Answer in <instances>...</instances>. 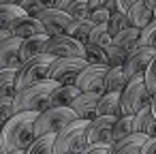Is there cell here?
Segmentation results:
<instances>
[{
	"label": "cell",
	"instance_id": "cell-1",
	"mask_svg": "<svg viewBox=\"0 0 156 154\" xmlns=\"http://www.w3.org/2000/svg\"><path fill=\"white\" fill-rule=\"evenodd\" d=\"M37 118H39V113H34V111L13 113V118L5 122L2 133H0V152L2 154L26 152L30 148V143L37 139L34 137V120Z\"/></svg>",
	"mask_w": 156,
	"mask_h": 154
},
{
	"label": "cell",
	"instance_id": "cell-2",
	"mask_svg": "<svg viewBox=\"0 0 156 154\" xmlns=\"http://www.w3.org/2000/svg\"><path fill=\"white\" fill-rule=\"evenodd\" d=\"M60 86L51 79H45L37 86H30V88H24L20 92H15L13 96V109L15 113H22V111H34V113H41L47 109V101H49V94L54 92V88Z\"/></svg>",
	"mask_w": 156,
	"mask_h": 154
},
{
	"label": "cell",
	"instance_id": "cell-3",
	"mask_svg": "<svg viewBox=\"0 0 156 154\" xmlns=\"http://www.w3.org/2000/svg\"><path fill=\"white\" fill-rule=\"evenodd\" d=\"M88 120H75L64 126L54 141V154H79L88 148Z\"/></svg>",
	"mask_w": 156,
	"mask_h": 154
},
{
	"label": "cell",
	"instance_id": "cell-4",
	"mask_svg": "<svg viewBox=\"0 0 156 154\" xmlns=\"http://www.w3.org/2000/svg\"><path fill=\"white\" fill-rule=\"evenodd\" d=\"M56 58L49 54H41L37 58H30L28 62H24L17 71H15V90H24L30 86H37L41 81H45L49 77V66Z\"/></svg>",
	"mask_w": 156,
	"mask_h": 154
},
{
	"label": "cell",
	"instance_id": "cell-5",
	"mask_svg": "<svg viewBox=\"0 0 156 154\" xmlns=\"http://www.w3.org/2000/svg\"><path fill=\"white\" fill-rule=\"evenodd\" d=\"M120 103H122V116H135L143 107H150L152 103V92L145 86V77H133L128 79L126 88L120 92Z\"/></svg>",
	"mask_w": 156,
	"mask_h": 154
},
{
	"label": "cell",
	"instance_id": "cell-6",
	"mask_svg": "<svg viewBox=\"0 0 156 154\" xmlns=\"http://www.w3.org/2000/svg\"><path fill=\"white\" fill-rule=\"evenodd\" d=\"M77 116L71 107H49L39 113L34 120V137H45V135H58L64 126L75 122Z\"/></svg>",
	"mask_w": 156,
	"mask_h": 154
},
{
	"label": "cell",
	"instance_id": "cell-7",
	"mask_svg": "<svg viewBox=\"0 0 156 154\" xmlns=\"http://www.w3.org/2000/svg\"><path fill=\"white\" fill-rule=\"evenodd\" d=\"M86 66H88V62L83 58H56L49 66L47 79H51L60 86H73Z\"/></svg>",
	"mask_w": 156,
	"mask_h": 154
},
{
	"label": "cell",
	"instance_id": "cell-8",
	"mask_svg": "<svg viewBox=\"0 0 156 154\" xmlns=\"http://www.w3.org/2000/svg\"><path fill=\"white\" fill-rule=\"evenodd\" d=\"M45 54L54 56V58H83L86 60V45H81L79 41L62 34V37H51L47 41Z\"/></svg>",
	"mask_w": 156,
	"mask_h": 154
},
{
	"label": "cell",
	"instance_id": "cell-9",
	"mask_svg": "<svg viewBox=\"0 0 156 154\" xmlns=\"http://www.w3.org/2000/svg\"><path fill=\"white\" fill-rule=\"evenodd\" d=\"M107 69H109V66H105V64H88V66L79 73L75 86H77L81 92L105 94V75H107Z\"/></svg>",
	"mask_w": 156,
	"mask_h": 154
},
{
	"label": "cell",
	"instance_id": "cell-10",
	"mask_svg": "<svg viewBox=\"0 0 156 154\" xmlns=\"http://www.w3.org/2000/svg\"><path fill=\"white\" fill-rule=\"evenodd\" d=\"M154 58H156V49H152V47H143V45L135 47V49L128 54V58H126V62H124V66H122L126 79H133V77L145 75V71L150 69V64H152Z\"/></svg>",
	"mask_w": 156,
	"mask_h": 154
},
{
	"label": "cell",
	"instance_id": "cell-11",
	"mask_svg": "<svg viewBox=\"0 0 156 154\" xmlns=\"http://www.w3.org/2000/svg\"><path fill=\"white\" fill-rule=\"evenodd\" d=\"M37 20L43 24L45 32L49 34V39H51V37H62V34H66L69 26L73 24V17H71L69 13L56 9V7H54V9H43Z\"/></svg>",
	"mask_w": 156,
	"mask_h": 154
},
{
	"label": "cell",
	"instance_id": "cell-12",
	"mask_svg": "<svg viewBox=\"0 0 156 154\" xmlns=\"http://www.w3.org/2000/svg\"><path fill=\"white\" fill-rule=\"evenodd\" d=\"M118 118L98 116L88 126V145H111L113 143V124Z\"/></svg>",
	"mask_w": 156,
	"mask_h": 154
},
{
	"label": "cell",
	"instance_id": "cell-13",
	"mask_svg": "<svg viewBox=\"0 0 156 154\" xmlns=\"http://www.w3.org/2000/svg\"><path fill=\"white\" fill-rule=\"evenodd\" d=\"M22 64V39L11 37L0 45V71H17Z\"/></svg>",
	"mask_w": 156,
	"mask_h": 154
},
{
	"label": "cell",
	"instance_id": "cell-14",
	"mask_svg": "<svg viewBox=\"0 0 156 154\" xmlns=\"http://www.w3.org/2000/svg\"><path fill=\"white\" fill-rule=\"evenodd\" d=\"M101 96H103V94L81 92V94L73 101V105H71V109H73L75 116H77V120H88V122H92V120L96 118V109H98Z\"/></svg>",
	"mask_w": 156,
	"mask_h": 154
},
{
	"label": "cell",
	"instance_id": "cell-15",
	"mask_svg": "<svg viewBox=\"0 0 156 154\" xmlns=\"http://www.w3.org/2000/svg\"><path fill=\"white\" fill-rule=\"evenodd\" d=\"M9 32H11V37H15V39H30V37H37V34H47L45 32V28H43V24L37 20V17H28V15H24V17H20L11 28H9ZM49 37V34H47Z\"/></svg>",
	"mask_w": 156,
	"mask_h": 154
},
{
	"label": "cell",
	"instance_id": "cell-16",
	"mask_svg": "<svg viewBox=\"0 0 156 154\" xmlns=\"http://www.w3.org/2000/svg\"><path fill=\"white\" fill-rule=\"evenodd\" d=\"M81 94V90L73 84V86H56L54 92L49 94V101H47V109L49 107H71L73 101Z\"/></svg>",
	"mask_w": 156,
	"mask_h": 154
},
{
	"label": "cell",
	"instance_id": "cell-17",
	"mask_svg": "<svg viewBox=\"0 0 156 154\" xmlns=\"http://www.w3.org/2000/svg\"><path fill=\"white\" fill-rule=\"evenodd\" d=\"M145 141H147L145 135L133 133L130 137H124V139H120V141H113L109 154H141V148H143Z\"/></svg>",
	"mask_w": 156,
	"mask_h": 154
},
{
	"label": "cell",
	"instance_id": "cell-18",
	"mask_svg": "<svg viewBox=\"0 0 156 154\" xmlns=\"http://www.w3.org/2000/svg\"><path fill=\"white\" fill-rule=\"evenodd\" d=\"M126 17H128V24L133 26V28H137V30H143L152 20H154V11L152 9H147L141 0H137V2L126 11Z\"/></svg>",
	"mask_w": 156,
	"mask_h": 154
},
{
	"label": "cell",
	"instance_id": "cell-19",
	"mask_svg": "<svg viewBox=\"0 0 156 154\" xmlns=\"http://www.w3.org/2000/svg\"><path fill=\"white\" fill-rule=\"evenodd\" d=\"M47 41H49L47 34H37V37L24 39L22 41V62H28L30 58H37L41 54H45Z\"/></svg>",
	"mask_w": 156,
	"mask_h": 154
},
{
	"label": "cell",
	"instance_id": "cell-20",
	"mask_svg": "<svg viewBox=\"0 0 156 154\" xmlns=\"http://www.w3.org/2000/svg\"><path fill=\"white\" fill-rule=\"evenodd\" d=\"M98 116H111V118H122V103H120V92H105L98 101L96 118Z\"/></svg>",
	"mask_w": 156,
	"mask_h": 154
},
{
	"label": "cell",
	"instance_id": "cell-21",
	"mask_svg": "<svg viewBox=\"0 0 156 154\" xmlns=\"http://www.w3.org/2000/svg\"><path fill=\"white\" fill-rule=\"evenodd\" d=\"M135 133L156 137V118L152 113V107H143L139 113H135Z\"/></svg>",
	"mask_w": 156,
	"mask_h": 154
},
{
	"label": "cell",
	"instance_id": "cell-22",
	"mask_svg": "<svg viewBox=\"0 0 156 154\" xmlns=\"http://www.w3.org/2000/svg\"><path fill=\"white\" fill-rule=\"evenodd\" d=\"M56 9L69 13L73 20H88L90 15V0H60Z\"/></svg>",
	"mask_w": 156,
	"mask_h": 154
},
{
	"label": "cell",
	"instance_id": "cell-23",
	"mask_svg": "<svg viewBox=\"0 0 156 154\" xmlns=\"http://www.w3.org/2000/svg\"><path fill=\"white\" fill-rule=\"evenodd\" d=\"M94 24L90 20H73V24L69 26L66 30V37L79 41L81 45H88V39H90V32H92Z\"/></svg>",
	"mask_w": 156,
	"mask_h": 154
},
{
	"label": "cell",
	"instance_id": "cell-24",
	"mask_svg": "<svg viewBox=\"0 0 156 154\" xmlns=\"http://www.w3.org/2000/svg\"><path fill=\"white\" fill-rule=\"evenodd\" d=\"M139 37H141V30H137V28H126V30H122L118 37H113V45H118V47H122L124 52H133L135 47H139Z\"/></svg>",
	"mask_w": 156,
	"mask_h": 154
},
{
	"label": "cell",
	"instance_id": "cell-25",
	"mask_svg": "<svg viewBox=\"0 0 156 154\" xmlns=\"http://www.w3.org/2000/svg\"><path fill=\"white\" fill-rule=\"evenodd\" d=\"M24 9L20 5H0V28L2 30H9L20 17H24Z\"/></svg>",
	"mask_w": 156,
	"mask_h": 154
},
{
	"label": "cell",
	"instance_id": "cell-26",
	"mask_svg": "<svg viewBox=\"0 0 156 154\" xmlns=\"http://www.w3.org/2000/svg\"><path fill=\"white\" fill-rule=\"evenodd\" d=\"M128 79L124 75V69H107V75H105V92H122L126 88Z\"/></svg>",
	"mask_w": 156,
	"mask_h": 154
},
{
	"label": "cell",
	"instance_id": "cell-27",
	"mask_svg": "<svg viewBox=\"0 0 156 154\" xmlns=\"http://www.w3.org/2000/svg\"><path fill=\"white\" fill-rule=\"evenodd\" d=\"M135 133V116H122L113 124V141H120L124 137H130Z\"/></svg>",
	"mask_w": 156,
	"mask_h": 154
},
{
	"label": "cell",
	"instance_id": "cell-28",
	"mask_svg": "<svg viewBox=\"0 0 156 154\" xmlns=\"http://www.w3.org/2000/svg\"><path fill=\"white\" fill-rule=\"evenodd\" d=\"M54 141H56V135L37 137L24 154H54Z\"/></svg>",
	"mask_w": 156,
	"mask_h": 154
},
{
	"label": "cell",
	"instance_id": "cell-29",
	"mask_svg": "<svg viewBox=\"0 0 156 154\" xmlns=\"http://www.w3.org/2000/svg\"><path fill=\"white\" fill-rule=\"evenodd\" d=\"M111 41H113V37L109 34L107 24L94 26V28H92V32H90V39H88V43H90V45H96V47H109V45H111Z\"/></svg>",
	"mask_w": 156,
	"mask_h": 154
},
{
	"label": "cell",
	"instance_id": "cell-30",
	"mask_svg": "<svg viewBox=\"0 0 156 154\" xmlns=\"http://www.w3.org/2000/svg\"><path fill=\"white\" fill-rule=\"evenodd\" d=\"M105 54H107V66H111V69H122L130 52H124L122 47H118V45L111 43L109 47H105Z\"/></svg>",
	"mask_w": 156,
	"mask_h": 154
},
{
	"label": "cell",
	"instance_id": "cell-31",
	"mask_svg": "<svg viewBox=\"0 0 156 154\" xmlns=\"http://www.w3.org/2000/svg\"><path fill=\"white\" fill-rule=\"evenodd\" d=\"M15 71H0V98L15 96Z\"/></svg>",
	"mask_w": 156,
	"mask_h": 154
},
{
	"label": "cell",
	"instance_id": "cell-32",
	"mask_svg": "<svg viewBox=\"0 0 156 154\" xmlns=\"http://www.w3.org/2000/svg\"><path fill=\"white\" fill-rule=\"evenodd\" d=\"M107 28H109V34H111V37H118V34H120L122 30L130 28V24H128V17H126V13L113 11V13H111V17H109V22H107Z\"/></svg>",
	"mask_w": 156,
	"mask_h": 154
},
{
	"label": "cell",
	"instance_id": "cell-33",
	"mask_svg": "<svg viewBox=\"0 0 156 154\" xmlns=\"http://www.w3.org/2000/svg\"><path fill=\"white\" fill-rule=\"evenodd\" d=\"M86 62L88 64H105L107 66V54L105 47H96V45H86Z\"/></svg>",
	"mask_w": 156,
	"mask_h": 154
},
{
	"label": "cell",
	"instance_id": "cell-34",
	"mask_svg": "<svg viewBox=\"0 0 156 154\" xmlns=\"http://www.w3.org/2000/svg\"><path fill=\"white\" fill-rule=\"evenodd\" d=\"M139 45L143 47H152L156 49V20H152L143 30H141V37H139Z\"/></svg>",
	"mask_w": 156,
	"mask_h": 154
},
{
	"label": "cell",
	"instance_id": "cell-35",
	"mask_svg": "<svg viewBox=\"0 0 156 154\" xmlns=\"http://www.w3.org/2000/svg\"><path fill=\"white\" fill-rule=\"evenodd\" d=\"M13 113H15V109H13V96H9V98H0V122H7V120H11L13 118Z\"/></svg>",
	"mask_w": 156,
	"mask_h": 154
},
{
	"label": "cell",
	"instance_id": "cell-36",
	"mask_svg": "<svg viewBox=\"0 0 156 154\" xmlns=\"http://www.w3.org/2000/svg\"><path fill=\"white\" fill-rule=\"evenodd\" d=\"M20 7L24 9V13H26L28 17H39V13L43 11V7L37 2V0H22Z\"/></svg>",
	"mask_w": 156,
	"mask_h": 154
},
{
	"label": "cell",
	"instance_id": "cell-37",
	"mask_svg": "<svg viewBox=\"0 0 156 154\" xmlns=\"http://www.w3.org/2000/svg\"><path fill=\"white\" fill-rule=\"evenodd\" d=\"M111 17V11H105V9H98V11H90L88 20L94 24V26H101V24H107Z\"/></svg>",
	"mask_w": 156,
	"mask_h": 154
},
{
	"label": "cell",
	"instance_id": "cell-38",
	"mask_svg": "<svg viewBox=\"0 0 156 154\" xmlns=\"http://www.w3.org/2000/svg\"><path fill=\"white\" fill-rule=\"evenodd\" d=\"M143 77H145V86H147V90L154 94V92H156V58L152 60V64H150V69L145 71Z\"/></svg>",
	"mask_w": 156,
	"mask_h": 154
},
{
	"label": "cell",
	"instance_id": "cell-39",
	"mask_svg": "<svg viewBox=\"0 0 156 154\" xmlns=\"http://www.w3.org/2000/svg\"><path fill=\"white\" fill-rule=\"evenodd\" d=\"M98 9H105V11H118L115 9V0H90V11H98Z\"/></svg>",
	"mask_w": 156,
	"mask_h": 154
},
{
	"label": "cell",
	"instance_id": "cell-40",
	"mask_svg": "<svg viewBox=\"0 0 156 154\" xmlns=\"http://www.w3.org/2000/svg\"><path fill=\"white\" fill-rule=\"evenodd\" d=\"M109 152H111V145H88L79 154H109Z\"/></svg>",
	"mask_w": 156,
	"mask_h": 154
},
{
	"label": "cell",
	"instance_id": "cell-41",
	"mask_svg": "<svg viewBox=\"0 0 156 154\" xmlns=\"http://www.w3.org/2000/svg\"><path fill=\"white\" fill-rule=\"evenodd\" d=\"M141 154H156V137H147V141L141 148Z\"/></svg>",
	"mask_w": 156,
	"mask_h": 154
},
{
	"label": "cell",
	"instance_id": "cell-42",
	"mask_svg": "<svg viewBox=\"0 0 156 154\" xmlns=\"http://www.w3.org/2000/svg\"><path fill=\"white\" fill-rule=\"evenodd\" d=\"M135 2H137V0H115V9H118L120 13H126Z\"/></svg>",
	"mask_w": 156,
	"mask_h": 154
},
{
	"label": "cell",
	"instance_id": "cell-43",
	"mask_svg": "<svg viewBox=\"0 0 156 154\" xmlns=\"http://www.w3.org/2000/svg\"><path fill=\"white\" fill-rule=\"evenodd\" d=\"M37 2H39L43 9H54V7L60 2V0H37Z\"/></svg>",
	"mask_w": 156,
	"mask_h": 154
},
{
	"label": "cell",
	"instance_id": "cell-44",
	"mask_svg": "<svg viewBox=\"0 0 156 154\" xmlns=\"http://www.w3.org/2000/svg\"><path fill=\"white\" fill-rule=\"evenodd\" d=\"M11 39V32L9 30H2V28H0V45H2L5 41H9Z\"/></svg>",
	"mask_w": 156,
	"mask_h": 154
},
{
	"label": "cell",
	"instance_id": "cell-45",
	"mask_svg": "<svg viewBox=\"0 0 156 154\" xmlns=\"http://www.w3.org/2000/svg\"><path fill=\"white\" fill-rule=\"evenodd\" d=\"M141 2H143V5H145L147 9H152V11L156 9V0H141Z\"/></svg>",
	"mask_w": 156,
	"mask_h": 154
},
{
	"label": "cell",
	"instance_id": "cell-46",
	"mask_svg": "<svg viewBox=\"0 0 156 154\" xmlns=\"http://www.w3.org/2000/svg\"><path fill=\"white\" fill-rule=\"evenodd\" d=\"M150 107H152V113H154V118H156V92L152 94V103H150Z\"/></svg>",
	"mask_w": 156,
	"mask_h": 154
},
{
	"label": "cell",
	"instance_id": "cell-47",
	"mask_svg": "<svg viewBox=\"0 0 156 154\" xmlns=\"http://www.w3.org/2000/svg\"><path fill=\"white\" fill-rule=\"evenodd\" d=\"M2 2H5V5H20L22 0H0V5H2Z\"/></svg>",
	"mask_w": 156,
	"mask_h": 154
},
{
	"label": "cell",
	"instance_id": "cell-48",
	"mask_svg": "<svg viewBox=\"0 0 156 154\" xmlns=\"http://www.w3.org/2000/svg\"><path fill=\"white\" fill-rule=\"evenodd\" d=\"M2 126H5V124H2V122H0V133H2Z\"/></svg>",
	"mask_w": 156,
	"mask_h": 154
},
{
	"label": "cell",
	"instance_id": "cell-49",
	"mask_svg": "<svg viewBox=\"0 0 156 154\" xmlns=\"http://www.w3.org/2000/svg\"><path fill=\"white\" fill-rule=\"evenodd\" d=\"M154 20H156V9H154Z\"/></svg>",
	"mask_w": 156,
	"mask_h": 154
},
{
	"label": "cell",
	"instance_id": "cell-50",
	"mask_svg": "<svg viewBox=\"0 0 156 154\" xmlns=\"http://www.w3.org/2000/svg\"><path fill=\"white\" fill-rule=\"evenodd\" d=\"M15 154H24V152H15Z\"/></svg>",
	"mask_w": 156,
	"mask_h": 154
},
{
	"label": "cell",
	"instance_id": "cell-51",
	"mask_svg": "<svg viewBox=\"0 0 156 154\" xmlns=\"http://www.w3.org/2000/svg\"><path fill=\"white\" fill-rule=\"evenodd\" d=\"M0 154H2V152H0Z\"/></svg>",
	"mask_w": 156,
	"mask_h": 154
}]
</instances>
